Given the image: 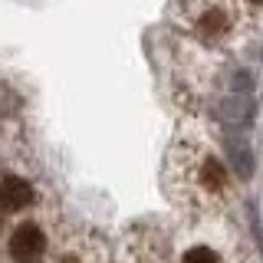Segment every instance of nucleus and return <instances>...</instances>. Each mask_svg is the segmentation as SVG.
I'll return each instance as SVG.
<instances>
[{
	"label": "nucleus",
	"mask_w": 263,
	"mask_h": 263,
	"mask_svg": "<svg viewBox=\"0 0 263 263\" xmlns=\"http://www.w3.org/2000/svg\"><path fill=\"white\" fill-rule=\"evenodd\" d=\"M217 217H191L181 227H138L128 240L132 263H234L237 240L214 227Z\"/></svg>",
	"instance_id": "f03ea898"
},
{
	"label": "nucleus",
	"mask_w": 263,
	"mask_h": 263,
	"mask_svg": "<svg viewBox=\"0 0 263 263\" xmlns=\"http://www.w3.org/2000/svg\"><path fill=\"white\" fill-rule=\"evenodd\" d=\"M168 197L187 217H224L237 197L230 164L208 142L178 138L164 155Z\"/></svg>",
	"instance_id": "f257e3e1"
},
{
	"label": "nucleus",
	"mask_w": 263,
	"mask_h": 263,
	"mask_svg": "<svg viewBox=\"0 0 263 263\" xmlns=\"http://www.w3.org/2000/svg\"><path fill=\"white\" fill-rule=\"evenodd\" d=\"M171 23L201 46H227L237 36L240 13L234 0H171Z\"/></svg>",
	"instance_id": "7ed1b4c3"
},
{
	"label": "nucleus",
	"mask_w": 263,
	"mask_h": 263,
	"mask_svg": "<svg viewBox=\"0 0 263 263\" xmlns=\"http://www.w3.org/2000/svg\"><path fill=\"white\" fill-rule=\"evenodd\" d=\"M247 4H250V7H263V0H247Z\"/></svg>",
	"instance_id": "423d86ee"
},
{
	"label": "nucleus",
	"mask_w": 263,
	"mask_h": 263,
	"mask_svg": "<svg viewBox=\"0 0 263 263\" xmlns=\"http://www.w3.org/2000/svg\"><path fill=\"white\" fill-rule=\"evenodd\" d=\"M0 224H4V217H0Z\"/></svg>",
	"instance_id": "0eeeda50"
},
{
	"label": "nucleus",
	"mask_w": 263,
	"mask_h": 263,
	"mask_svg": "<svg viewBox=\"0 0 263 263\" xmlns=\"http://www.w3.org/2000/svg\"><path fill=\"white\" fill-rule=\"evenodd\" d=\"M36 197H40V191L30 178L16 175V171L0 178V214H23L36 204Z\"/></svg>",
	"instance_id": "39448f33"
},
{
	"label": "nucleus",
	"mask_w": 263,
	"mask_h": 263,
	"mask_svg": "<svg viewBox=\"0 0 263 263\" xmlns=\"http://www.w3.org/2000/svg\"><path fill=\"white\" fill-rule=\"evenodd\" d=\"M7 253L13 263H43L49 257V230L40 220H20L7 237Z\"/></svg>",
	"instance_id": "20e7f679"
}]
</instances>
